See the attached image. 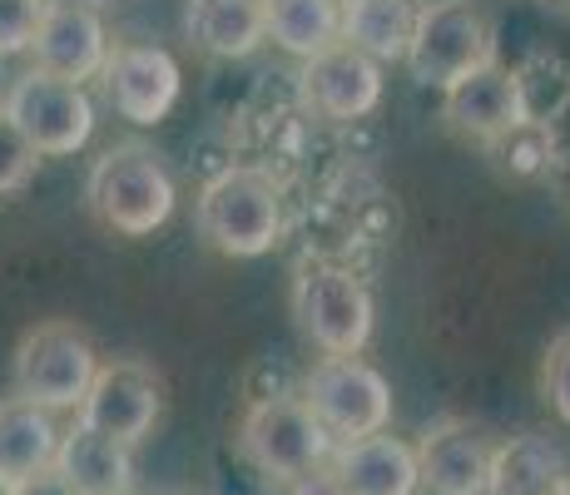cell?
<instances>
[{
    "instance_id": "cell-1",
    "label": "cell",
    "mask_w": 570,
    "mask_h": 495,
    "mask_svg": "<svg viewBox=\"0 0 570 495\" xmlns=\"http://www.w3.org/2000/svg\"><path fill=\"white\" fill-rule=\"evenodd\" d=\"M199 238L224 258H263L283 238V189L258 164H228L199 189L194 204Z\"/></svg>"
},
{
    "instance_id": "cell-2",
    "label": "cell",
    "mask_w": 570,
    "mask_h": 495,
    "mask_svg": "<svg viewBox=\"0 0 570 495\" xmlns=\"http://www.w3.org/2000/svg\"><path fill=\"white\" fill-rule=\"evenodd\" d=\"M85 204L109 234L155 238L179 208V189L149 145H109L85 174Z\"/></svg>"
},
{
    "instance_id": "cell-3",
    "label": "cell",
    "mask_w": 570,
    "mask_h": 495,
    "mask_svg": "<svg viewBox=\"0 0 570 495\" xmlns=\"http://www.w3.org/2000/svg\"><path fill=\"white\" fill-rule=\"evenodd\" d=\"M293 323L323 357H363L377 327L367 283L337 263H303L288 288Z\"/></svg>"
},
{
    "instance_id": "cell-4",
    "label": "cell",
    "mask_w": 570,
    "mask_h": 495,
    "mask_svg": "<svg viewBox=\"0 0 570 495\" xmlns=\"http://www.w3.org/2000/svg\"><path fill=\"white\" fill-rule=\"evenodd\" d=\"M337 442L327 436V426L317 422V412L303 402V392H278L258 396L238 422V456L258 471L273 486H288L293 476L333 461Z\"/></svg>"
},
{
    "instance_id": "cell-5",
    "label": "cell",
    "mask_w": 570,
    "mask_h": 495,
    "mask_svg": "<svg viewBox=\"0 0 570 495\" xmlns=\"http://www.w3.org/2000/svg\"><path fill=\"white\" fill-rule=\"evenodd\" d=\"M100 377V352L75 323H36L10 352V392L46 412H80Z\"/></svg>"
},
{
    "instance_id": "cell-6",
    "label": "cell",
    "mask_w": 570,
    "mask_h": 495,
    "mask_svg": "<svg viewBox=\"0 0 570 495\" xmlns=\"http://www.w3.org/2000/svg\"><path fill=\"white\" fill-rule=\"evenodd\" d=\"M497 60V30L476 0H422L407 70L426 90H452L476 65Z\"/></svg>"
},
{
    "instance_id": "cell-7",
    "label": "cell",
    "mask_w": 570,
    "mask_h": 495,
    "mask_svg": "<svg viewBox=\"0 0 570 495\" xmlns=\"http://www.w3.org/2000/svg\"><path fill=\"white\" fill-rule=\"evenodd\" d=\"M6 119L30 139L46 159H75L95 139V99L85 85L60 80V75L30 65L26 75L10 80L0 99Z\"/></svg>"
},
{
    "instance_id": "cell-8",
    "label": "cell",
    "mask_w": 570,
    "mask_h": 495,
    "mask_svg": "<svg viewBox=\"0 0 570 495\" xmlns=\"http://www.w3.org/2000/svg\"><path fill=\"white\" fill-rule=\"evenodd\" d=\"M303 402L317 412L337 446L387 432L392 422V382L363 357H323L303 377Z\"/></svg>"
},
{
    "instance_id": "cell-9",
    "label": "cell",
    "mask_w": 570,
    "mask_h": 495,
    "mask_svg": "<svg viewBox=\"0 0 570 495\" xmlns=\"http://www.w3.org/2000/svg\"><path fill=\"white\" fill-rule=\"evenodd\" d=\"M100 85H105V105L115 109L125 125L155 129L174 115V105H179L184 70L155 40H125V46L109 50Z\"/></svg>"
},
{
    "instance_id": "cell-10",
    "label": "cell",
    "mask_w": 570,
    "mask_h": 495,
    "mask_svg": "<svg viewBox=\"0 0 570 495\" xmlns=\"http://www.w3.org/2000/svg\"><path fill=\"white\" fill-rule=\"evenodd\" d=\"M442 119L452 135L471 139V145H497L521 129H531V99L517 70H507L501 60L476 65L471 75L442 90Z\"/></svg>"
},
{
    "instance_id": "cell-11",
    "label": "cell",
    "mask_w": 570,
    "mask_h": 495,
    "mask_svg": "<svg viewBox=\"0 0 570 495\" xmlns=\"http://www.w3.org/2000/svg\"><path fill=\"white\" fill-rule=\"evenodd\" d=\"M164 412V382L149 362L139 357H109L100 362V377H95L90 396L80 402V422L95 426V432L115 436L125 446H139L149 432H155Z\"/></svg>"
},
{
    "instance_id": "cell-12",
    "label": "cell",
    "mask_w": 570,
    "mask_h": 495,
    "mask_svg": "<svg viewBox=\"0 0 570 495\" xmlns=\"http://www.w3.org/2000/svg\"><path fill=\"white\" fill-rule=\"evenodd\" d=\"M109 50H115V40H109L105 16L95 0H46L36 46H30V60L40 70L75 80V85H90L105 75Z\"/></svg>"
},
{
    "instance_id": "cell-13",
    "label": "cell",
    "mask_w": 570,
    "mask_h": 495,
    "mask_svg": "<svg viewBox=\"0 0 570 495\" xmlns=\"http://www.w3.org/2000/svg\"><path fill=\"white\" fill-rule=\"evenodd\" d=\"M303 105L313 109L327 125H353V119H367L372 109L382 105V60H372L367 50L347 46H327L323 55L303 60L298 75Z\"/></svg>"
},
{
    "instance_id": "cell-14",
    "label": "cell",
    "mask_w": 570,
    "mask_h": 495,
    "mask_svg": "<svg viewBox=\"0 0 570 495\" xmlns=\"http://www.w3.org/2000/svg\"><path fill=\"white\" fill-rule=\"evenodd\" d=\"M416 466H422V491L432 495H491L497 442L462 416H442L416 442Z\"/></svg>"
},
{
    "instance_id": "cell-15",
    "label": "cell",
    "mask_w": 570,
    "mask_h": 495,
    "mask_svg": "<svg viewBox=\"0 0 570 495\" xmlns=\"http://www.w3.org/2000/svg\"><path fill=\"white\" fill-rule=\"evenodd\" d=\"M184 40L208 60H248L268 46V0H184Z\"/></svg>"
},
{
    "instance_id": "cell-16",
    "label": "cell",
    "mask_w": 570,
    "mask_h": 495,
    "mask_svg": "<svg viewBox=\"0 0 570 495\" xmlns=\"http://www.w3.org/2000/svg\"><path fill=\"white\" fill-rule=\"evenodd\" d=\"M55 471L70 481L80 495H125L135 491V446L115 442V436L95 432L75 416V426L60 436V456H55Z\"/></svg>"
},
{
    "instance_id": "cell-17",
    "label": "cell",
    "mask_w": 570,
    "mask_h": 495,
    "mask_svg": "<svg viewBox=\"0 0 570 495\" xmlns=\"http://www.w3.org/2000/svg\"><path fill=\"white\" fill-rule=\"evenodd\" d=\"M333 466L353 495H416L422 491L416 446L387 432L363 436V442H343L333 451Z\"/></svg>"
},
{
    "instance_id": "cell-18",
    "label": "cell",
    "mask_w": 570,
    "mask_h": 495,
    "mask_svg": "<svg viewBox=\"0 0 570 495\" xmlns=\"http://www.w3.org/2000/svg\"><path fill=\"white\" fill-rule=\"evenodd\" d=\"M60 436L65 432L55 426V412L16 392L0 396V481L20 486V481L50 471L60 456Z\"/></svg>"
},
{
    "instance_id": "cell-19",
    "label": "cell",
    "mask_w": 570,
    "mask_h": 495,
    "mask_svg": "<svg viewBox=\"0 0 570 495\" xmlns=\"http://www.w3.org/2000/svg\"><path fill=\"white\" fill-rule=\"evenodd\" d=\"M491 495H570V466L561 446H551L546 436L531 432L497 442Z\"/></svg>"
},
{
    "instance_id": "cell-20",
    "label": "cell",
    "mask_w": 570,
    "mask_h": 495,
    "mask_svg": "<svg viewBox=\"0 0 570 495\" xmlns=\"http://www.w3.org/2000/svg\"><path fill=\"white\" fill-rule=\"evenodd\" d=\"M416 30V6L412 0H343V40L367 50L382 65H407Z\"/></svg>"
},
{
    "instance_id": "cell-21",
    "label": "cell",
    "mask_w": 570,
    "mask_h": 495,
    "mask_svg": "<svg viewBox=\"0 0 570 495\" xmlns=\"http://www.w3.org/2000/svg\"><path fill=\"white\" fill-rule=\"evenodd\" d=\"M268 40L293 60H313L343 40V0H268Z\"/></svg>"
},
{
    "instance_id": "cell-22",
    "label": "cell",
    "mask_w": 570,
    "mask_h": 495,
    "mask_svg": "<svg viewBox=\"0 0 570 495\" xmlns=\"http://www.w3.org/2000/svg\"><path fill=\"white\" fill-rule=\"evenodd\" d=\"M40 159H46V154L30 145V139L6 119V109H0V198L26 189V184L36 179Z\"/></svg>"
},
{
    "instance_id": "cell-23",
    "label": "cell",
    "mask_w": 570,
    "mask_h": 495,
    "mask_svg": "<svg viewBox=\"0 0 570 495\" xmlns=\"http://www.w3.org/2000/svg\"><path fill=\"white\" fill-rule=\"evenodd\" d=\"M40 16H46V0H0V60L30 55Z\"/></svg>"
},
{
    "instance_id": "cell-24",
    "label": "cell",
    "mask_w": 570,
    "mask_h": 495,
    "mask_svg": "<svg viewBox=\"0 0 570 495\" xmlns=\"http://www.w3.org/2000/svg\"><path fill=\"white\" fill-rule=\"evenodd\" d=\"M541 392H546V402H551V412L570 426V333H561L551 343V352H546V362H541Z\"/></svg>"
},
{
    "instance_id": "cell-25",
    "label": "cell",
    "mask_w": 570,
    "mask_h": 495,
    "mask_svg": "<svg viewBox=\"0 0 570 495\" xmlns=\"http://www.w3.org/2000/svg\"><path fill=\"white\" fill-rule=\"evenodd\" d=\"M283 495H353V491L343 486L337 466L327 461V466H313V471H303V476H293L288 486H283Z\"/></svg>"
},
{
    "instance_id": "cell-26",
    "label": "cell",
    "mask_w": 570,
    "mask_h": 495,
    "mask_svg": "<svg viewBox=\"0 0 570 495\" xmlns=\"http://www.w3.org/2000/svg\"><path fill=\"white\" fill-rule=\"evenodd\" d=\"M16 495H80V491H75L70 486V481H65L60 476V471H40V476H30V481H20V486H16Z\"/></svg>"
},
{
    "instance_id": "cell-27",
    "label": "cell",
    "mask_w": 570,
    "mask_h": 495,
    "mask_svg": "<svg viewBox=\"0 0 570 495\" xmlns=\"http://www.w3.org/2000/svg\"><path fill=\"white\" fill-rule=\"evenodd\" d=\"M0 495H16V486H10V481H0Z\"/></svg>"
},
{
    "instance_id": "cell-28",
    "label": "cell",
    "mask_w": 570,
    "mask_h": 495,
    "mask_svg": "<svg viewBox=\"0 0 570 495\" xmlns=\"http://www.w3.org/2000/svg\"><path fill=\"white\" fill-rule=\"evenodd\" d=\"M546 6H561V10H570V0H546Z\"/></svg>"
},
{
    "instance_id": "cell-29",
    "label": "cell",
    "mask_w": 570,
    "mask_h": 495,
    "mask_svg": "<svg viewBox=\"0 0 570 495\" xmlns=\"http://www.w3.org/2000/svg\"><path fill=\"white\" fill-rule=\"evenodd\" d=\"M95 6H109V0H95Z\"/></svg>"
},
{
    "instance_id": "cell-30",
    "label": "cell",
    "mask_w": 570,
    "mask_h": 495,
    "mask_svg": "<svg viewBox=\"0 0 570 495\" xmlns=\"http://www.w3.org/2000/svg\"><path fill=\"white\" fill-rule=\"evenodd\" d=\"M125 495H139V491H125Z\"/></svg>"
}]
</instances>
